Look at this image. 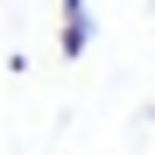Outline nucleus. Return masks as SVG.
Wrapping results in <instances>:
<instances>
[{
    "instance_id": "nucleus-1",
    "label": "nucleus",
    "mask_w": 155,
    "mask_h": 155,
    "mask_svg": "<svg viewBox=\"0 0 155 155\" xmlns=\"http://www.w3.org/2000/svg\"><path fill=\"white\" fill-rule=\"evenodd\" d=\"M57 49H64V64H78V57H85V49H92V14H64Z\"/></svg>"
}]
</instances>
